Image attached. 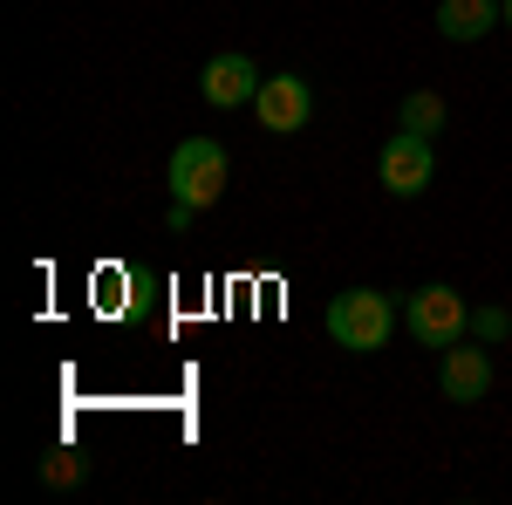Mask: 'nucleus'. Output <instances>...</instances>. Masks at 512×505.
<instances>
[{"mask_svg":"<svg viewBox=\"0 0 512 505\" xmlns=\"http://www.w3.org/2000/svg\"><path fill=\"white\" fill-rule=\"evenodd\" d=\"M226 144L219 137H185L178 151H171V171H164V185H171V205H192V212H205V205H219L226 198Z\"/></svg>","mask_w":512,"mask_h":505,"instance_id":"obj_1","label":"nucleus"},{"mask_svg":"<svg viewBox=\"0 0 512 505\" xmlns=\"http://www.w3.org/2000/svg\"><path fill=\"white\" fill-rule=\"evenodd\" d=\"M390 328H396V301L383 287H349V294L328 301V335L349 355H376L390 342Z\"/></svg>","mask_w":512,"mask_h":505,"instance_id":"obj_2","label":"nucleus"},{"mask_svg":"<svg viewBox=\"0 0 512 505\" xmlns=\"http://www.w3.org/2000/svg\"><path fill=\"white\" fill-rule=\"evenodd\" d=\"M403 328H410L424 349H451V342L472 335V308H465L458 287H417V294L403 301Z\"/></svg>","mask_w":512,"mask_h":505,"instance_id":"obj_3","label":"nucleus"},{"mask_svg":"<svg viewBox=\"0 0 512 505\" xmlns=\"http://www.w3.org/2000/svg\"><path fill=\"white\" fill-rule=\"evenodd\" d=\"M376 178H383V192L390 198H417L424 185L437 178V157H431V137H417V130H396L383 157H376Z\"/></svg>","mask_w":512,"mask_h":505,"instance_id":"obj_4","label":"nucleus"},{"mask_svg":"<svg viewBox=\"0 0 512 505\" xmlns=\"http://www.w3.org/2000/svg\"><path fill=\"white\" fill-rule=\"evenodd\" d=\"M253 110H260V130L294 137V130H308V117H315V89H308V76H267L260 96H253Z\"/></svg>","mask_w":512,"mask_h":505,"instance_id":"obj_5","label":"nucleus"},{"mask_svg":"<svg viewBox=\"0 0 512 505\" xmlns=\"http://www.w3.org/2000/svg\"><path fill=\"white\" fill-rule=\"evenodd\" d=\"M260 62L253 55H212L205 62V76H198V96L212 103V110H239V103H253L260 96Z\"/></svg>","mask_w":512,"mask_h":505,"instance_id":"obj_6","label":"nucleus"},{"mask_svg":"<svg viewBox=\"0 0 512 505\" xmlns=\"http://www.w3.org/2000/svg\"><path fill=\"white\" fill-rule=\"evenodd\" d=\"M437 383H444V396H451V403H478V396L492 389V355L451 342V349H444V376H437Z\"/></svg>","mask_w":512,"mask_h":505,"instance_id":"obj_7","label":"nucleus"},{"mask_svg":"<svg viewBox=\"0 0 512 505\" xmlns=\"http://www.w3.org/2000/svg\"><path fill=\"white\" fill-rule=\"evenodd\" d=\"M506 14L492 0H437V35L444 41H485Z\"/></svg>","mask_w":512,"mask_h":505,"instance_id":"obj_8","label":"nucleus"},{"mask_svg":"<svg viewBox=\"0 0 512 505\" xmlns=\"http://www.w3.org/2000/svg\"><path fill=\"white\" fill-rule=\"evenodd\" d=\"M437 123H444V96H431V89L403 96V130H417V137H437Z\"/></svg>","mask_w":512,"mask_h":505,"instance_id":"obj_9","label":"nucleus"},{"mask_svg":"<svg viewBox=\"0 0 512 505\" xmlns=\"http://www.w3.org/2000/svg\"><path fill=\"white\" fill-rule=\"evenodd\" d=\"M41 478H48V485H76V478H82L76 451H55V458H48V465H41Z\"/></svg>","mask_w":512,"mask_h":505,"instance_id":"obj_10","label":"nucleus"},{"mask_svg":"<svg viewBox=\"0 0 512 505\" xmlns=\"http://www.w3.org/2000/svg\"><path fill=\"white\" fill-rule=\"evenodd\" d=\"M472 328H478V342H506L512 314H506V308H485V314H478V321H472Z\"/></svg>","mask_w":512,"mask_h":505,"instance_id":"obj_11","label":"nucleus"},{"mask_svg":"<svg viewBox=\"0 0 512 505\" xmlns=\"http://www.w3.org/2000/svg\"><path fill=\"white\" fill-rule=\"evenodd\" d=\"M506 28H512V0H506Z\"/></svg>","mask_w":512,"mask_h":505,"instance_id":"obj_12","label":"nucleus"}]
</instances>
